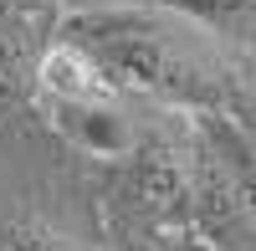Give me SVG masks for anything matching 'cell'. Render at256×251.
Instances as JSON below:
<instances>
[{"instance_id":"1","label":"cell","mask_w":256,"mask_h":251,"mask_svg":"<svg viewBox=\"0 0 256 251\" xmlns=\"http://www.w3.org/2000/svg\"><path fill=\"white\" fill-rule=\"evenodd\" d=\"M52 36L88 52L98 72L113 82V92H138L190 113H226L230 102L226 67L200 41L205 31L164 6L128 0V6L67 10Z\"/></svg>"},{"instance_id":"2","label":"cell","mask_w":256,"mask_h":251,"mask_svg":"<svg viewBox=\"0 0 256 251\" xmlns=\"http://www.w3.org/2000/svg\"><path fill=\"white\" fill-rule=\"evenodd\" d=\"M118 184H113V220H128L138 231H184L190 205H195V164L184 149L164 138H138V149L118 159Z\"/></svg>"},{"instance_id":"3","label":"cell","mask_w":256,"mask_h":251,"mask_svg":"<svg viewBox=\"0 0 256 251\" xmlns=\"http://www.w3.org/2000/svg\"><path fill=\"white\" fill-rule=\"evenodd\" d=\"M46 102H52L56 134L92 159H128L144 138L128 123V113L113 108V98H46Z\"/></svg>"},{"instance_id":"4","label":"cell","mask_w":256,"mask_h":251,"mask_svg":"<svg viewBox=\"0 0 256 251\" xmlns=\"http://www.w3.org/2000/svg\"><path fill=\"white\" fill-rule=\"evenodd\" d=\"M46 31L10 10L0 0V118L31 108L41 98V56H46Z\"/></svg>"},{"instance_id":"5","label":"cell","mask_w":256,"mask_h":251,"mask_svg":"<svg viewBox=\"0 0 256 251\" xmlns=\"http://www.w3.org/2000/svg\"><path fill=\"white\" fill-rule=\"evenodd\" d=\"M200 144L216 154V164L226 170V180L236 184V195L246 200V210L256 216V138L246 128H236L226 113H200Z\"/></svg>"},{"instance_id":"6","label":"cell","mask_w":256,"mask_h":251,"mask_svg":"<svg viewBox=\"0 0 256 251\" xmlns=\"http://www.w3.org/2000/svg\"><path fill=\"white\" fill-rule=\"evenodd\" d=\"M220 41H256V0H148Z\"/></svg>"},{"instance_id":"7","label":"cell","mask_w":256,"mask_h":251,"mask_svg":"<svg viewBox=\"0 0 256 251\" xmlns=\"http://www.w3.org/2000/svg\"><path fill=\"white\" fill-rule=\"evenodd\" d=\"M0 251H77V246L46 220L16 216V220H0Z\"/></svg>"},{"instance_id":"8","label":"cell","mask_w":256,"mask_h":251,"mask_svg":"<svg viewBox=\"0 0 256 251\" xmlns=\"http://www.w3.org/2000/svg\"><path fill=\"white\" fill-rule=\"evenodd\" d=\"M113 251H169V246L154 231H138V226H128V220H113Z\"/></svg>"},{"instance_id":"9","label":"cell","mask_w":256,"mask_h":251,"mask_svg":"<svg viewBox=\"0 0 256 251\" xmlns=\"http://www.w3.org/2000/svg\"><path fill=\"white\" fill-rule=\"evenodd\" d=\"M6 6H10V10H20L26 20H36L46 36L56 31V20H62V0H6Z\"/></svg>"},{"instance_id":"10","label":"cell","mask_w":256,"mask_h":251,"mask_svg":"<svg viewBox=\"0 0 256 251\" xmlns=\"http://www.w3.org/2000/svg\"><path fill=\"white\" fill-rule=\"evenodd\" d=\"M164 246H169V251H220V246H210L205 236H174V231H169Z\"/></svg>"}]
</instances>
